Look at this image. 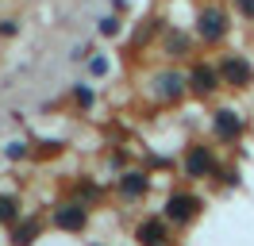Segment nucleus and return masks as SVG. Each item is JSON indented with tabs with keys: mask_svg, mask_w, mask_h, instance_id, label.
<instances>
[{
	"mask_svg": "<svg viewBox=\"0 0 254 246\" xmlns=\"http://www.w3.org/2000/svg\"><path fill=\"white\" fill-rule=\"evenodd\" d=\"M192 173V177H200V173H208V169H212V154L208 150H192L189 154V166H185Z\"/></svg>",
	"mask_w": 254,
	"mask_h": 246,
	"instance_id": "7",
	"label": "nucleus"
},
{
	"mask_svg": "<svg viewBox=\"0 0 254 246\" xmlns=\"http://www.w3.org/2000/svg\"><path fill=\"white\" fill-rule=\"evenodd\" d=\"M223 77H227L231 85H247V81H251V65L243 58H227L223 62Z\"/></svg>",
	"mask_w": 254,
	"mask_h": 246,
	"instance_id": "3",
	"label": "nucleus"
},
{
	"mask_svg": "<svg viewBox=\"0 0 254 246\" xmlns=\"http://www.w3.org/2000/svg\"><path fill=\"white\" fill-rule=\"evenodd\" d=\"M239 8H243V15H254V0H239Z\"/></svg>",
	"mask_w": 254,
	"mask_h": 246,
	"instance_id": "13",
	"label": "nucleus"
},
{
	"mask_svg": "<svg viewBox=\"0 0 254 246\" xmlns=\"http://www.w3.org/2000/svg\"><path fill=\"white\" fill-rule=\"evenodd\" d=\"M223 27H227V19H223L220 8H204V15H200V35H204V39H220Z\"/></svg>",
	"mask_w": 254,
	"mask_h": 246,
	"instance_id": "2",
	"label": "nucleus"
},
{
	"mask_svg": "<svg viewBox=\"0 0 254 246\" xmlns=\"http://www.w3.org/2000/svg\"><path fill=\"white\" fill-rule=\"evenodd\" d=\"M181 85H185V81H181V73H166L158 81V92L162 96H177V92H181Z\"/></svg>",
	"mask_w": 254,
	"mask_h": 246,
	"instance_id": "10",
	"label": "nucleus"
},
{
	"mask_svg": "<svg viewBox=\"0 0 254 246\" xmlns=\"http://www.w3.org/2000/svg\"><path fill=\"white\" fill-rule=\"evenodd\" d=\"M192 85H196V92H212V89H216V73H212L208 65H196V73H192Z\"/></svg>",
	"mask_w": 254,
	"mask_h": 246,
	"instance_id": "8",
	"label": "nucleus"
},
{
	"mask_svg": "<svg viewBox=\"0 0 254 246\" xmlns=\"http://www.w3.org/2000/svg\"><path fill=\"white\" fill-rule=\"evenodd\" d=\"M166 215H170L174 223H185V219H192V215H196V200L185 196V192H174V196H170V204H166Z\"/></svg>",
	"mask_w": 254,
	"mask_h": 246,
	"instance_id": "1",
	"label": "nucleus"
},
{
	"mask_svg": "<svg viewBox=\"0 0 254 246\" xmlns=\"http://www.w3.org/2000/svg\"><path fill=\"white\" fill-rule=\"evenodd\" d=\"M139 243L143 246H162L166 243V223H158V219L143 223V227H139Z\"/></svg>",
	"mask_w": 254,
	"mask_h": 246,
	"instance_id": "4",
	"label": "nucleus"
},
{
	"mask_svg": "<svg viewBox=\"0 0 254 246\" xmlns=\"http://www.w3.org/2000/svg\"><path fill=\"white\" fill-rule=\"evenodd\" d=\"M120 188H124V196H139V192L146 188V177H143V173H127Z\"/></svg>",
	"mask_w": 254,
	"mask_h": 246,
	"instance_id": "9",
	"label": "nucleus"
},
{
	"mask_svg": "<svg viewBox=\"0 0 254 246\" xmlns=\"http://www.w3.org/2000/svg\"><path fill=\"white\" fill-rule=\"evenodd\" d=\"M239 127H243V120H239L235 112H220V116H216V131H220L223 138H235Z\"/></svg>",
	"mask_w": 254,
	"mask_h": 246,
	"instance_id": "6",
	"label": "nucleus"
},
{
	"mask_svg": "<svg viewBox=\"0 0 254 246\" xmlns=\"http://www.w3.org/2000/svg\"><path fill=\"white\" fill-rule=\"evenodd\" d=\"M54 219H58V227H65V231H77V227H85V212H81L77 204L62 208V212L54 215Z\"/></svg>",
	"mask_w": 254,
	"mask_h": 246,
	"instance_id": "5",
	"label": "nucleus"
},
{
	"mask_svg": "<svg viewBox=\"0 0 254 246\" xmlns=\"http://www.w3.org/2000/svg\"><path fill=\"white\" fill-rule=\"evenodd\" d=\"M35 231H39L35 223H27V227H19V231H16V243H19V246H27V243L35 239Z\"/></svg>",
	"mask_w": 254,
	"mask_h": 246,
	"instance_id": "11",
	"label": "nucleus"
},
{
	"mask_svg": "<svg viewBox=\"0 0 254 246\" xmlns=\"http://www.w3.org/2000/svg\"><path fill=\"white\" fill-rule=\"evenodd\" d=\"M12 215H16V204L8 196H0V219H12Z\"/></svg>",
	"mask_w": 254,
	"mask_h": 246,
	"instance_id": "12",
	"label": "nucleus"
}]
</instances>
